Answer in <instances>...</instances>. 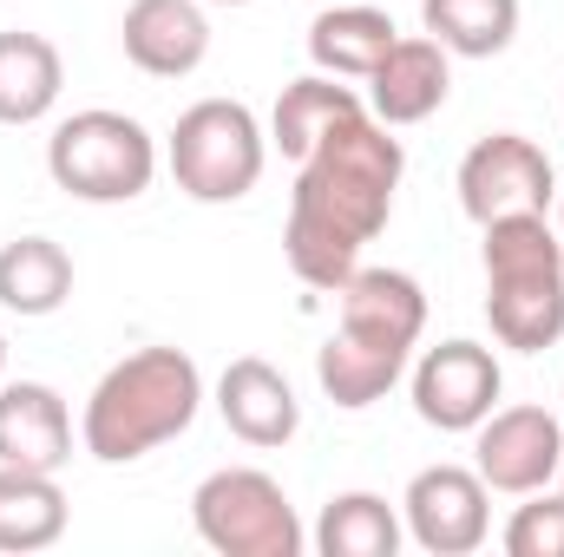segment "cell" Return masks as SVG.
<instances>
[{
    "mask_svg": "<svg viewBox=\"0 0 564 557\" xmlns=\"http://www.w3.org/2000/svg\"><path fill=\"white\" fill-rule=\"evenodd\" d=\"M453 92V53L440 40H394L381 53V66L368 73V112L381 125H426Z\"/></svg>",
    "mask_w": 564,
    "mask_h": 557,
    "instance_id": "cell-13",
    "label": "cell"
},
{
    "mask_svg": "<svg viewBox=\"0 0 564 557\" xmlns=\"http://www.w3.org/2000/svg\"><path fill=\"white\" fill-rule=\"evenodd\" d=\"M401 171H408V151L394 139V125H381L375 112L341 119L295 164L289 223H282V256H289L295 282L335 295L361 270V250L394 217Z\"/></svg>",
    "mask_w": 564,
    "mask_h": 557,
    "instance_id": "cell-1",
    "label": "cell"
},
{
    "mask_svg": "<svg viewBox=\"0 0 564 557\" xmlns=\"http://www.w3.org/2000/svg\"><path fill=\"white\" fill-rule=\"evenodd\" d=\"M0 381H7V328H0Z\"/></svg>",
    "mask_w": 564,
    "mask_h": 557,
    "instance_id": "cell-24",
    "label": "cell"
},
{
    "mask_svg": "<svg viewBox=\"0 0 564 557\" xmlns=\"http://www.w3.org/2000/svg\"><path fill=\"white\" fill-rule=\"evenodd\" d=\"M73 302V256L53 237H13L0 250V308L20 321L59 315Z\"/></svg>",
    "mask_w": 564,
    "mask_h": 557,
    "instance_id": "cell-19",
    "label": "cell"
},
{
    "mask_svg": "<svg viewBox=\"0 0 564 557\" xmlns=\"http://www.w3.org/2000/svg\"><path fill=\"white\" fill-rule=\"evenodd\" d=\"M558 237H564V190H558Z\"/></svg>",
    "mask_w": 564,
    "mask_h": 557,
    "instance_id": "cell-26",
    "label": "cell"
},
{
    "mask_svg": "<svg viewBox=\"0 0 564 557\" xmlns=\"http://www.w3.org/2000/svg\"><path fill=\"white\" fill-rule=\"evenodd\" d=\"M486 321L499 348L539 354L564 341V237L552 230L545 210H519V217H492L486 243Z\"/></svg>",
    "mask_w": 564,
    "mask_h": 557,
    "instance_id": "cell-4",
    "label": "cell"
},
{
    "mask_svg": "<svg viewBox=\"0 0 564 557\" xmlns=\"http://www.w3.org/2000/svg\"><path fill=\"white\" fill-rule=\"evenodd\" d=\"M164 164L191 204H237L263 184L270 132L257 125L243 99H197L191 112H177Z\"/></svg>",
    "mask_w": 564,
    "mask_h": 557,
    "instance_id": "cell-5",
    "label": "cell"
},
{
    "mask_svg": "<svg viewBox=\"0 0 564 557\" xmlns=\"http://www.w3.org/2000/svg\"><path fill=\"white\" fill-rule=\"evenodd\" d=\"M401 538H408V525L381 492H335L315 518V551L322 557H394Z\"/></svg>",
    "mask_w": 564,
    "mask_h": 557,
    "instance_id": "cell-21",
    "label": "cell"
},
{
    "mask_svg": "<svg viewBox=\"0 0 564 557\" xmlns=\"http://www.w3.org/2000/svg\"><path fill=\"white\" fill-rule=\"evenodd\" d=\"M204 7H250V0H204Z\"/></svg>",
    "mask_w": 564,
    "mask_h": 557,
    "instance_id": "cell-25",
    "label": "cell"
},
{
    "mask_svg": "<svg viewBox=\"0 0 564 557\" xmlns=\"http://www.w3.org/2000/svg\"><path fill=\"white\" fill-rule=\"evenodd\" d=\"M315 7H335V0H315Z\"/></svg>",
    "mask_w": 564,
    "mask_h": 557,
    "instance_id": "cell-28",
    "label": "cell"
},
{
    "mask_svg": "<svg viewBox=\"0 0 564 557\" xmlns=\"http://www.w3.org/2000/svg\"><path fill=\"white\" fill-rule=\"evenodd\" d=\"M401 525L426 557H466L492 538V485L473 466H426L401 492Z\"/></svg>",
    "mask_w": 564,
    "mask_h": 557,
    "instance_id": "cell-9",
    "label": "cell"
},
{
    "mask_svg": "<svg viewBox=\"0 0 564 557\" xmlns=\"http://www.w3.org/2000/svg\"><path fill=\"white\" fill-rule=\"evenodd\" d=\"M335 335L315 354V381L341 414L375 407L414 361L426 335V288L408 270H355L335 288Z\"/></svg>",
    "mask_w": 564,
    "mask_h": 557,
    "instance_id": "cell-2",
    "label": "cell"
},
{
    "mask_svg": "<svg viewBox=\"0 0 564 557\" xmlns=\"http://www.w3.org/2000/svg\"><path fill=\"white\" fill-rule=\"evenodd\" d=\"M459 210L486 230L492 217H519V210H552L558 204V171L545 157V144L525 132H486L459 157Z\"/></svg>",
    "mask_w": 564,
    "mask_h": 557,
    "instance_id": "cell-8",
    "label": "cell"
},
{
    "mask_svg": "<svg viewBox=\"0 0 564 557\" xmlns=\"http://www.w3.org/2000/svg\"><path fill=\"white\" fill-rule=\"evenodd\" d=\"M73 459V407L46 381H0V466L59 472Z\"/></svg>",
    "mask_w": 564,
    "mask_h": 557,
    "instance_id": "cell-15",
    "label": "cell"
},
{
    "mask_svg": "<svg viewBox=\"0 0 564 557\" xmlns=\"http://www.w3.org/2000/svg\"><path fill=\"white\" fill-rule=\"evenodd\" d=\"M204 407V374L184 348H139L126 361H112L99 374V387L86 394L79 414V446L99 466H132L144 452L171 446L177 433H191V419Z\"/></svg>",
    "mask_w": 564,
    "mask_h": 557,
    "instance_id": "cell-3",
    "label": "cell"
},
{
    "mask_svg": "<svg viewBox=\"0 0 564 557\" xmlns=\"http://www.w3.org/2000/svg\"><path fill=\"white\" fill-rule=\"evenodd\" d=\"M506 551L512 557H564V492H525V505L506 525Z\"/></svg>",
    "mask_w": 564,
    "mask_h": 557,
    "instance_id": "cell-23",
    "label": "cell"
},
{
    "mask_svg": "<svg viewBox=\"0 0 564 557\" xmlns=\"http://www.w3.org/2000/svg\"><path fill=\"white\" fill-rule=\"evenodd\" d=\"M66 92V59L46 33H0V125H40Z\"/></svg>",
    "mask_w": 564,
    "mask_h": 557,
    "instance_id": "cell-18",
    "label": "cell"
},
{
    "mask_svg": "<svg viewBox=\"0 0 564 557\" xmlns=\"http://www.w3.org/2000/svg\"><path fill=\"white\" fill-rule=\"evenodd\" d=\"M191 525L217 557H302L308 532L263 466H224L191 492Z\"/></svg>",
    "mask_w": 564,
    "mask_h": 557,
    "instance_id": "cell-7",
    "label": "cell"
},
{
    "mask_svg": "<svg viewBox=\"0 0 564 557\" xmlns=\"http://www.w3.org/2000/svg\"><path fill=\"white\" fill-rule=\"evenodd\" d=\"M217 414L224 426L243 439V446H289L295 439V426H302V401H295V387H289V374H282L276 361H263V354H237L224 374H217Z\"/></svg>",
    "mask_w": 564,
    "mask_h": 557,
    "instance_id": "cell-14",
    "label": "cell"
},
{
    "mask_svg": "<svg viewBox=\"0 0 564 557\" xmlns=\"http://www.w3.org/2000/svg\"><path fill=\"white\" fill-rule=\"evenodd\" d=\"M421 26L453 59H499L519 40V0H421Z\"/></svg>",
    "mask_w": 564,
    "mask_h": 557,
    "instance_id": "cell-22",
    "label": "cell"
},
{
    "mask_svg": "<svg viewBox=\"0 0 564 557\" xmlns=\"http://www.w3.org/2000/svg\"><path fill=\"white\" fill-rule=\"evenodd\" d=\"M355 112H368V99L355 86H341L335 73H302V79L282 86L276 112H270V151H282L289 164H302L315 144L328 139L341 119H355Z\"/></svg>",
    "mask_w": 564,
    "mask_h": 557,
    "instance_id": "cell-16",
    "label": "cell"
},
{
    "mask_svg": "<svg viewBox=\"0 0 564 557\" xmlns=\"http://www.w3.org/2000/svg\"><path fill=\"white\" fill-rule=\"evenodd\" d=\"M564 466V419L545 407H492V414L473 426V472L506 492V499H525V492H545Z\"/></svg>",
    "mask_w": 564,
    "mask_h": 557,
    "instance_id": "cell-10",
    "label": "cell"
},
{
    "mask_svg": "<svg viewBox=\"0 0 564 557\" xmlns=\"http://www.w3.org/2000/svg\"><path fill=\"white\" fill-rule=\"evenodd\" d=\"M46 177L79 204H132L158 177V139L112 106L73 112L46 139Z\"/></svg>",
    "mask_w": 564,
    "mask_h": 557,
    "instance_id": "cell-6",
    "label": "cell"
},
{
    "mask_svg": "<svg viewBox=\"0 0 564 557\" xmlns=\"http://www.w3.org/2000/svg\"><path fill=\"white\" fill-rule=\"evenodd\" d=\"M414 414L426 426H440V433H473L479 419L499 407V387H506V374H499V354L486 348V341H440V348H426L421 361H414Z\"/></svg>",
    "mask_w": 564,
    "mask_h": 557,
    "instance_id": "cell-11",
    "label": "cell"
},
{
    "mask_svg": "<svg viewBox=\"0 0 564 557\" xmlns=\"http://www.w3.org/2000/svg\"><path fill=\"white\" fill-rule=\"evenodd\" d=\"M119 46L144 79H191L210 59L204 0H132L119 20Z\"/></svg>",
    "mask_w": 564,
    "mask_h": 557,
    "instance_id": "cell-12",
    "label": "cell"
},
{
    "mask_svg": "<svg viewBox=\"0 0 564 557\" xmlns=\"http://www.w3.org/2000/svg\"><path fill=\"white\" fill-rule=\"evenodd\" d=\"M394 40H401L394 20L368 0H335L308 20V59L315 73H335V79H368Z\"/></svg>",
    "mask_w": 564,
    "mask_h": 557,
    "instance_id": "cell-17",
    "label": "cell"
},
{
    "mask_svg": "<svg viewBox=\"0 0 564 557\" xmlns=\"http://www.w3.org/2000/svg\"><path fill=\"white\" fill-rule=\"evenodd\" d=\"M558 401H564V394H558ZM558 419H564V407H558Z\"/></svg>",
    "mask_w": 564,
    "mask_h": 557,
    "instance_id": "cell-29",
    "label": "cell"
},
{
    "mask_svg": "<svg viewBox=\"0 0 564 557\" xmlns=\"http://www.w3.org/2000/svg\"><path fill=\"white\" fill-rule=\"evenodd\" d=\"M66 538V492L59 472L0 466V551H46Z\"/></svg>",
    "mask_w": 564,
    "mask_h": 557,
    "instance_id": "cell-20",
    "label": "cell"
},
{
    "mask_svg": "<svg viewBox=\"0 0 564 557\" xmlns=\"http://www.w3.org/2000/svg\"><path fill=\"white\" fill-rule=\"evenodd\" d=\"M558 492H564V466H558Z\"/></svg>",
    "mask_w": 564,
    "mask_h": 557,
    "instance_id": "cell-27",
    "label": "cell"
}]
</instances>
